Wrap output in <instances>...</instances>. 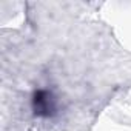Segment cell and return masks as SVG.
Segmentation results:
<instances>
[{
	"label": "cell",
	"instance_id": "obj_1",
	"mask_svg": "<svg viewBox=\"0 0 131 131\" xmlns=\"http://www.w3.org/2000/svg\"><path fill=\"white\" fill-rule=\"evenodd\" d=\"M31 106L36 116L39 117H51L57 113V99L48 90H37L32 94Z\"/></svg>",
	"mask_w": 131,
	"mask_h": 131
}]
</instances>
